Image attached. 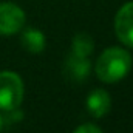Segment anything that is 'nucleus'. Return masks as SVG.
Here are the masks:
<instances>
[{
  "mask_svg": "<svg viewBox=\"0 0 133 133\" xmlns=\"http://www.w3.org/2000/svg\"><path fill=\"white\" fill-rule=\"evenodd\" d=\"M132 57L130 54L118 46L107 48L96 61V74L102 82L113 84L125 77V74L130 71Z\"/></svg>",
  "mask_w": 133,
  "mask_h": 133,
  "instance_id": "nucleus-1",
  "label": "nucleus"
},
{
  "mask_svg": "<svg viewBox=\"0 0 133 133\" xmlns=\"http://www.w3.org/2000/svg\"><path fill=\"white\" fill-rule=\"evenodd\" d=\"M23 99V84L19 74L12 71L0 73V108L5 111L16 110Z\"/></svg>",
  "mask_w": 133,
  "mask_h": 133,
  "instance_id": "nucleus-2",
  "label": "nucleus"
},
{
  "mask_svg": "<svg viewBox=\"0 0 133 133\" xmlns=\"http://www.w3.org/2000/svg\"><path fill=\"white\" fill-rule=\"evenodd\" d=\"M25 25V12L14 3H0V34L11 36Z\"/></svg>",
  "mask_w": 133,
  "mask_h": 133,
  "instance_id": "nucleus-3",
  "label": "nucleus"
},
{
  "mask_svg": "<svg viewBox=\"0 0 133 133\" xmlns=\"http://www.w3.org/2000/svg\"><path fill=\"white\" fill-rule=\"evenodd\" d=\"M115 33L118 39L133 48V2L125 3L115 17Z\"/></svg>",
  "mask_w": 133,
  "mask_h": 133,
  "instance_id": "nucleus-4",
  "label": "nucleus"
},
{
  "mask_svg": "<svg viewBox=\"0 0 133 133\" xmlns=\"http://www.w3.org/2000/svg\"><path fill=\"white\" fill-rule=\"evenodd\" d=\"M90 61L85 56H77L71 53L65 61V76L71 82H84L90 73Z\"/></svg>",
  "mask_w": 133,
  "mask_h": 133,
  "instance_id": "nucleus-5",
  "label": "nucleus"
},
{
  "mask_svg": "<svg viewBox=\"0 0 133 133\" xmlns=\"http://www.w3.org/2000/svg\"><path fill=\"white\" fill-rule=\"evenodd\" d=\"M111 107V99L107 91L104 90H95L88 95L87 98V110L95 116V118H102L110 111Z\"/></svg>",
  "mask_w": 133,
  "mask_h": 133,
  "instance_id": "nucleus-6",
  "label": "nucleus"
},
{
  "mask_svg": "<svg viewBox=\"0 0 133 133\" xmlns=\"http://www.w3.org/2000/svg\"><path fill=\"white\" fill-rule=\"evenodd\" d=\"M22 46L33 54H39L45 50V36L36 28H26L20 36Z\"/></svg>",
  "mask_w": 133,
  "mask_h": 133,
  "instance_id": "nucleus-7",
  "label": "nucleus"
},
{
  "mask_svg": "<svg viewBox=\"0 0 133 133\" xmlns=\"http://www.w3.org/2000/svg\"><path fill=\"white\" fill-rule=\"evenodd\" d=\"M95 43H93V37L87 33H79L74 36L73 39V45H71V53L77 54V56H85L88 57V54L93 53Z\"/></svg>",
  "mask_w": 133,
  "mask_h": 133,
  "instance_id": "nucleus-8",
  "label": "nucleus"
},
{
  "mask_svg": "<svg viewBox=\"0 0 133 133\" xmlns=\"http://www.w3.org/2000/svg\"><path fill=\"white\" fill-rule=\"evenodd\" d=\"M74 133H102L101 132V129L98 125H95V124H84V125H81V127H77Z\"/></svg>",
  "mask_w": 133,
  "mask_h": 133,
  "instance_id": "nucleus-9",
  "label": "nucleus"
},
{
  "mask_svg": "<svg viewBox=\"0 0 133 133\" xmlns=\"http://www.w3.org/2000/svg\"><path fill=\"white\" fill-rule=\"evenodd\" d=\"M2 127H3V118L0 116V130H2Z\"/></svg>",
  "mask_w": 133,
  "mask_h": 133,
  "instance_id": "nucleus-10",
  "label": "nucleus"
}]
</instances>
